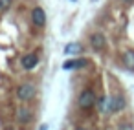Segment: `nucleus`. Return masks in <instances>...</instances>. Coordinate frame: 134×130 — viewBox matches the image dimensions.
I'll list each match as a JSON object with an SVG mask.
<instances>
[{
    "mask_svg": "<svg viewBox=\"0 0 134 130\" xmlns=\"http://www.w3.org/2000/svg\"><path fill=\"white\" fill-rule=\"evenodd\" d=\"M35 93H37V88H35L33 82H22V84L17 88V97H19V101H22V103L31 101V99L35 97Z\"/></svg>",
    "mask_w": 134,
    "mask_h": 130,
    "instance_id": "f257e3e1",
    "label": "nucleus"
},
{
    "mask_svg": "<svg viewBox=\"0 0 134 130\" xmlns=\"http://www.w3.org/2000/svg\"><path fill=\"white\" fill-rule=\"evenodd\" d=\"M77 104H79V108H83V110H90L94 104H97V99H96V93H94V90H90V88L83 90V92L79 93Z\"/></svg>",
    "mask_w": 134,
    "mask_h": 130,
    "instance_id": "f03ea898",
    "label": "nucleus"
},
{
    "mask_svg": "<svg viewBox=\"0 0 134 130\" xmlns=\"http://www.w3.org/2000/svg\"><path fill=\"white\" fill-rule=\"evenodd\" d=\"M125 106H127V99H125L123 93H114V95H110V112H112V114L121 112Z\"/></svg>",
    "mask_w": 134,
    "mask_h": 130,
    "instance_id": "7ed1b4c3",
    "label": "nucleus"
},
{
    "mask_svg": "<svg viewBox=\"0 0 134 130\" xmlns=\"http://www.w3.org/2000/svg\"><path fill=\"white\" fill-rule=\"evenodd\" d=\"M31 22H33L35 28H44V24H46V11L42 8H35L31 11Z\"/></svg>",
    "mask_w": 134,
    "mask_h": 130,
    "instance_id": "20e7f679",
    "label": "nucleus"
},
{
    "mask_svg": "<svg viewBox=\"0 0 134 130\" xmlns=\"http://www.w3.org/2000/svg\"><path fill=\"white\" fill-rule=\"evenodd\" d=\"M90 44H92V48H94V50H103V48H105V44H107L105 35H103L101 31L92 33V35H90Z\"/></svg>",
    "mask_w": 134,
    "mask_h": 130,
    "instance_id": "39448f33",
    "label": "nucleus"
},
{
    "mask_svg": "<svg viewBox=\"0 0 134 130\" xmlns=\"http://www.w3.org/2000/svg\"><path fill=\"white\" fill-rule=\"evenodd\" d=\"M20 64H22L24 70H33V68L39 64V57H37L35 53H28V55H24V57L20 59Z\"/></svg>",
    "mask_w": 134,
    "mask_h": 130,
    "instance_id": "423d86ee",
    "label": "nucleus"
},
{
    "mask_svg": "<svg viewBox=\"0 0 134 130\" xmlns=\"http://www.w3.org/2000/svg\"><path fill=\"white\" fill-rule=\"evenodd\" d=\"M17 121L19 123H28V121H31V112L26 108V106H20L19 108V112H17Z\"/></svg>",
    "mask_w": 134,
    "mask_h": 130,
    "instance_id": "0eeeda50",
    "label": "nucleus"
},
{
    "mask_svg": "<svg viewBox=\"0 0 134 130\" xmlns=\"http://www.w3.org/2000/svg\"><path fill=\"white\" fill-rule=\"evenodd\" d=\"M123 64H125L127 70L134 72V51L132 50H129V51L123 53Z\"/></svg>",
    "mask_w": 134,
    "mask_h": 130,
    "instance_id": "6e6552de",
    "label": "nucleus"
},
{
    "mask_svg": "<svg viewBox=\"0 0 134 130\" xmlns=\"http://www.w3.org/2000/svg\"><path fill=\"white\" fill-rule=\"evenodd\" d=\"M64 53L66 55H75V53H81V46L79 44H68L64 48Z\"/></svg>",
    "mask_w": 134,
    "mask_h": 130,
    "instance_id": "1a4fd4ad",
    "label": "nucleus"
},
{
    "mask_svg": "<svg viewBox=\"0 0 134 130\" xmlns=\"http://www.w3.org/2000/svg\"><path fill=\"white\" fill-rule=\"evenodd\" d=\"M63 68H64V70H75V68H77V59H72V61H66V62L63 64Z\"/></svg>",
    "mask_w": 134,
    "mask_h": 130,
    "instance_id": "9d476101",
    "label": "nucleus"
},
{
    "mask_svg": "<svg viewBox=\"0 0 134 130\" xmlns=\"http://www.w3.org/2000/svg\"><path fill=\"white\" fill-rule=\"evenodd\" d=\"M13 4V0H0V11H8Z\"/></svg>",
    "mask_w": 134,
    "mask_h": 130,
    "instance_id": "9b49d317",
    "label": "nucleus"
},
{
    "mask_svg": "<svg viewBox=\"0 0 134 130\" xmlns=\"http://www.w3.org/2000/svg\"><path fill=\"white\" fill-rule=\"evenodd\" d=\"M118 130H134V126H132L130 123H121V125L118 126Z\"/></svg>",
    "mask_w": 134,
    "mask_h": 130,
    "instance_id": "f8f14e48",
    "label": "nucleus"
},
{
    "mask_svg": "<svg viewBox=\"0 0 134 130\" xmlns=\"http://www.w3.org/2000/svg\"><path fill=\"white\" fill-rule=\"evenodd\" d=\"M39 130H48V125H42V126H41Z\"/></svg>",
    "mask_w": 134,
    "mask_h": 130,
    "instance_id": "ddd939ff",
    "label": "nucleus"
},
{
    "mask_svg": "<svg viewBox=\"0 0 134 130\" xmlns=\"http://www.w3.org/2000/svg\"><path fill=\"white\" fill-rule=\"evenodd\" d=\"M121 2H125V4H130V2H132V0H121Z\"/></svg>",
    "mask_w": 134,
    "mask_h": 130,
    "instance_id": "4468645a",
    "label": "nucleus"
},
{
    "mask_svg": "<svg viewBox=\"0 0 134 130\" xmlns=\"http://www.w3.org/2000/svg\"><path fill=\"white\" fill-rule=\"evenodd\" d=\"M75 130H86V128H83V126H79V128H75Z\"/></svg>",
    "mask_w": 134,
    "mask_h": 130,
    "instance_id": "2eb2a0df",
    "label": "nucleus"
},
{
    "mask_svg": "<svg viewBox=\"0 0 134 130\" xmlns=\"http://www.w3.org/2000/svg\"><path fill=\"white\" fill-rule=\"evenodd\" d=\"M72 2H77V0H72Z\"/></svg>",
    "mask_w": 134,
    "mask_h": 130,
    "instance_id": "dca6fc26",
    "label": "nucleus"
},
{
    "mask_svg": "<svg viewBox=\"0 0 134 130\" xmlns=\"http://www.w3.org/2000/svg\"><path fill=\"white\" fill-rule=\"evenodd\" d=\"M94 2H96V0H94Z\"/></svg>",
    "mask_w": 134,
    "mask_h": 130,
    "instance_id": "f3484780",
    "label": "nucleus"
}]
</instances>
